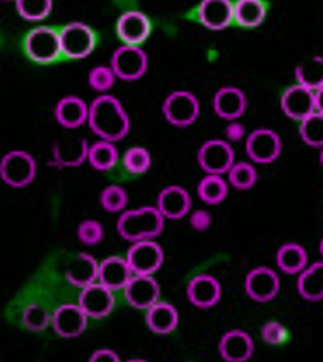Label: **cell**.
I'll use <instances>...</instances> for the list:
<instances>
[{"label": "cell", "mask_w": 323, "mask_h": 362, "mask_svg": "<svg viewBox=\"0 0 323 362\" xmlns=\"http://www.w3.org/2000/svg\"><path fill=\"white\" fill-rule=\"evenodd\" d=\"M298 291L308 302H319L323 299V259L307 266L300 272Z\"/></svg>", "instance_id": "cell-27"}, {"label": "cell", "mask_w": 323, "mask_h": 362, "mask_svg": "<svg viewBox=\"0 0 323 362\" xmlns=\"http://www.w3.org/2000/svg\"><path fill=\"white\" fill-rule=\"evenodd\" d=\"M199 112H201L199 101L196 95L189 90H174L165 98L162 105L165 119L178 129L192 126L198 119Z\"/></svg>", "instance_id": "cell-7"}, {"label": "cell", "mask_w": 323, "mask_h": 362, "mask_svg": "<svg viewBox=\"0 0 323 362\" xmlns=\"http://www.w3.org/2000/svg\"><path fill=\"white\" fill-rule=\"evenodd\" d=\"M117 35L127 45H142L151 35V21L141 11H126L117 21Z\"/></svg>", "instance_id": "cell-17"}, {"label": "cell", "mask_w": 323, "mask_h": 362, "mask_svg": "<svg viewBox=\"0 0 323 362\" xmlns=\"http://www.w3.org/2000/svg\"><path fill=\"white\" fill-rule=\"evenodd\" d=\"M296 83L311 90H317L323 86V58L313 56L295 68Z\"/></svg>", "instance_id": "cell-32"}, {"label": "cell", "mask_w": 323, "mask_h": 362, "mask_svg": "<svg viewBox=\"0 0 323 362\" xmlns=\"http://www.w3.org/2000/svg\"><path fill=\"white\" fill-rule=\"evenodd\" d=\"M315 103H316V112L323 115V86L315 90Z\"/></svg>", "instance_id": "cell-45"}, {"label": "cell", "mask_w": 323, "mask_h": 362, "mask_svg": "<svg viewBox=\"0 0 323 362\" xmlns=\"http://www.w3.org/2000/svg\"><path fill=\"white\" fill-rule=\"evenodd\" d=\"M180 322L177 308L170 302H155L146 310V323L148 329L158 335H168L174 332Z\"/></svg>", "instance_id": "cell-26"}, {"label": "cell", "mask_w": 323, "mask_h": 362, "mask_svg": "<svg viewBox=\"0 0 323 362\" xmlns=\"http://www.w3.org/2000/svg\"><path fill=\"white\" fill-rule=\"evenodd\" d=\"M100 206L109 213H122L127 210L129 206L127 190L118 185H110L105 187L102 194H100Z\"/></svg>", "instance_id": "cell-38"}, {"label": "cell", "mask_w": 323, "mask_h": 362, "mask_svg": "<svg viewBox=\"0 0 323 362\" xmlns=\"http://www.w3.org/2000/svg\"><path fill=\"white\" fill-rule=\"evenodd\" d=\"M88 112L89 105H86L81 97L66 95L54 106L53 115L61 127L76 130L88 122Z\"/></svg>", "instance_id": "cell-24"}, {"label": "cell", "mask_w": 323, "mask_h": 362, "mask_svg": "<svg viewBox=\"0 0 323 362\" xmlns=\"http://www.w3.org/2000/svg\"><path fill=\"white\" fill-rule=\"evenodd\" d=\"M17 13L28 21L46 20L53 9V0H14Z\"/></svg>", "instance_id": "cell-37"}, {"label": "cell", "mask_w": 323, "mask_h": 362, "mask_svg": "<svg viewBox=\"0 0 323 362\" xmlns=\"http://www.w3.org/2000/svg\"><path fill=\"white\" fill-rule=\"evenodd\" d=\"M122 291L130 307L136 310L146 311L160 300V286L154 275H133Z\"/></svg>", "instance_id": "cell-14"}, {"label": "cell", "mask_w": 323, "mask_h": 362, "mask_svg": "<svg viewBox=\"0 0 323 362\" xmlns=\"http://www.w3.org/2000/svg\"><path fill=\"white\" fill-rule=\"evenodd\" d=\"M89 144L85 138L79 136H69L52 146L53 165L59 168H76L88 160Z\"/></svg>", "instance_id": "cell-20"}, {"label": "cell", "mask_w": 323, "mask_h": 362, "mask_svg": "<svg viewBox=\"0 0 323 362\" xmlns=\"http://www.w3.org/2000/svg\"><path fill=\"white\" fill-rule=\"evenodd\" d=\"M280 105L287 118L293 121H303L311 113L316 112L315 90L296 83L284 90Z\"/></svg>", "instance_id": "cell-16"}, {"label": "cell", "mask_w": 323, "mask_h": 362, "mask_svg": "<svg viewBox=\"0 0 323 362\" xmlns=\"http://www.w3.org/2000/svg\"><path fill=\"white\" fill-rule=\"evenodd\" d=\"M254 339L249 334L233 329L221 337L218 350L222 359L227 362H245L254 355Z\"/></svg>", "instance_id": "cell-21"}, {"label": "cell", "mask_w": 323, "mask_h": 362, "mask_svg": "<svg viewBox=\"0 0 323 362\" xmlns=\"http://www.w3.org/2000/svg\"><path fill=\"white\" fill-rule=\"evenodd\" d=\"M153 163L151 154L143 146H131L122 154V166L126 171L133 175H142L150 171Z\"/></svg>", "instance_id": "cell-36"}, {"label": "cell", "mask_w": 323, "mask_h": 362, "mask_svg": "<svg viewBox=\"0 0 323 362\" xmlns=\"http://www.w3.org/2000/svg\"><path fill=\"white\" fill-rule=\"evenodd\" d=\"M126 259L135 275H154L165 262V252L158 242L141 240L131 243Z\"/></svg>", "instance_id": "cell-10"}, {"label": "cell", "mask_w": 323, "mask_h": 362, "mask_svg": "<svg viewBox=\"0 0 323 362\" xmlns=\"http://www.w3.org/2000/svg\"><path fill=\"white\" fill-rule=\"evenodd\" d=\"M91 362H119V356L112 349H98L89 356Z\"/></svg>", "instance_id": "cell-44"}, {"label": "cell", "mask_w": 323, "mask_h": 362, "mask_svg": "<svg viewBox=\"0 0 323 362\" xmlns=\"http://www.w3.org/2000/svg\"><path fill=\"white\" fill-rule=\"evenodd\" d=\"M89 317L81 308L79 303H64L52 313V327L61 338H77L88 327Z\"/></svg>", "instance_id": "cell-11"}, {"label": "cell", "mask_w": 323, "mask_h": 362, "mask_svg": "<svg viewBox=\"0 0 323 362\" xmlns=\"http://www.w3.org/2000/svg\"><path fill=\"white\" fill-rule=\"evenodd\" d=\"M37 177V162L28 151L14 150L0 158V180L9 187L29 186Z\"/></svg>", "instance_id": "cell-4"}, {"label": "cell", "mask_w": 323, "mask_h": 362, "mask_svg": "<svg viewBox=\"0 0 323 362\" xmlns=\"http://www.w3.org/2000/svg\"><path fill=\"white\" fill-rule=\"evenodd\" d=\"M280 278L269 267H255L245 278V291L254 302H269L280 291Z\"/></svg>", "instance_id": "cell-15"}, {"label": "cell", "mask_w": 323, "mask_h": 362, "mask_svg": "<svg viewBox=\"0 0 323 362\" xmlns=\"http://www.w3.org/2000/svg\"><path fill=\"white\" fill-rule=\"evenodd\" d=\"M319 249H320V254H322V258H323V239L320 240V246H319Z\"/></svg>", "instance_id": "cell-47"}, {"label": "cell", "mask_w": 323, "mask_h": 362, "mask_svg": "<svg viewBox=\"0 0 323 362\" xmlns=\"http://www.w3.org/2000/svg\"><path fill=\"white\" fill-rule=\"evenodd\" d=\"M320 153H319V162H320V165H322V168H323V146H322V148L319 150Z\"/></svg>", "instance_id": "cell-46"}, {"label": "cell", "mask_w": 323, "mask_h": 362, "mask_svg": "<svg viewBox=\"0 0 323 362\" xmlns=\"http://www.w3.org/2000/svg\"><path fill=\"white\" fill-rule=\"evenodd\" d=\"M25 53L40 65H49L62 58L59 30L49 26L33 28L25 38Z\"/></svg>", "instance_id": "cell-3"}, {"label": "cell", "mask_w": 323, "mask_h": 362, "mask_svg": "<svg viewBox=\"0 0 323 362\" xmlns=\"http://www.w3.org/2000/svg\"><path fill=\"white\" fill-rule=\"evenodd\" d=\"M21 323L30 332L46 331L52 325V314L42 305L32 302L26 305L23 313H21Z\"/></svg>", "instance_id": "cell-35"}, {"label": "cell", "mask_w": 323, "mask_h": 362, "mask_svg": "<svg viewBox=\"0 0 323 362\" xmlns=\"http://www.w3.org/2000/svg\"><path fill=\"white\" fill-rule=\"evenodd\" d=\"M77 240L85 246H97L105 239L103 225L95 219H85L77 225Z\"/></svg>", "instance_id": "cell-40"}, {"label": "cell", "mask_w": 323, "mask_h": 362, "mask_svg": "<svg viewBox=\"0 0 323 362\" xmlns=\"http://www.w3.org/2000/svg\"><path fill=\"white\" fill-rule=\"evenodd\" d=\"M155 209L165 219L177 221L187 216L192 209V198L182 186H168L160 190L155 201Z\"/></svg>", "instance_id": "cell-18"}, {"label": "cell", "mask_w": 323, "mask_h": 362, "mask_svg": "<svg viewBox=\"0 0 323 362\" xmlns=\"http://www.w3.org/2000/svg\"><path fill=\"white\" fill-rule=\"evenodd\" d=\"M276 266L287 275H299L308 266V255L304 246L286 243L276 252Z\"/></svg>", "instance_id": "cell-30"}, {"label": "cell", "mask_w": 323, "mask_h": 362, "mask_svg": "<svg viewBox=\"0 0 323 362\" xmlns=\"http://www.w3.org/2000/svg\"><path fill=\"white\" fill-rule=\"evenodd\" d=\"M86 124L98 139L115 144L130 132L129 113L117 97L109 94H102L89 105Z\"/></svg>", "instance_id": "cell-1"}, {"label": "cell", "mask_w": 323, "mask_h": 362, "mask_svg": "<svg viewBox=\"0 0 323 362\" xmlns=\"http://www.w3.org/2000/svg\"><path fill=\"white\" fill-rule=\"evenodd\" d=\"M62 56L71 61L88 58L95 50V32L82 21H73L59 30Z\"/></svg>", "instance_id": "cell-5"}, {"label": "cell", "mask_w": 323, "mask_h": 362, "mask_svg": "<svg viewBox=\"0 0 323 362\" xmlns=\"http://www.w3.org/2000/svg\"><path fill=\"white\" fill-rule=\"evenodd\" d=\"M198 198L207 206H218L228 195V181L216 174H206L196 186Z\"/></svg>", "instance_id": "cell-31"}, {"label": "cell", "mask_w": 323, "mask_h": 362, "mask_svg": "<svg viewBox=\"0 0 323 362\" xmlns=\"http://www.w3.org/2000/svg\"><path fill=\"white\" fill-rule=\"evenodd\" d=\"M248 136L247 129H245L243 124L237 119L228 121L225 126V138L228 142H240Z\"/></svg>", "instance_id": "cell-43"}, {"label": "cell", "mask_w": 323, "mask_h": 362, "mask_svg": "<svg viewBox=\"0 0 323 362\" xmlns=\"http://www.w3.org/2000/svg\"><path fill=\"white\" fill-rule=\"evenodd\" d=\"M189 223H191L195 231L206 233L211 226V214L204 209L194 210L189 214Z\"/></svg>", "instance_id": "cell-42"}, {"label": "cell", "mask_w": 323, "mask_h": 362, "mask_svg": "<svg viewBox=\"0 0 323 362\" xmlns=\"http://www.w3.org/2000/svg\"><path fill=\"white\" fill-rule=\"evenodd\" d=\"M186 296L194 307L209 310L221 300L222 288L219 281L207 274L196 275L191 281H189L186 288Z\"/></svg>", "instance_id": "cell-19"}, {"label": "cell", "mask_w": 323, "mask_h": 362, "mask_svg": "<svg viewBox=\"0 0 323 362\" xmlns=\"http://www.w3.org/2000/svg\"><path fill=\"white\" fill-rule=\"evenodd\" d=\"M117 82V76L110 65H97L88 74V85L95 93L107 94L114 88Z\"/></svg>", "instance_id": "cell-39"}, {"label": "cell", "mask_w": 323, "mask_h": 362, "mask_svg": "<svg viewBox=\"0 0 323 362\" xmlns=\"http://www.w3.org/2000/svg\"><path fill=\"white\" fill-rule=\"evenodd\" d=\"M93 169L100 173L110 171L119 162V153L115 142L98 139L97 142L89 145L88 150V160Z\"/></svg>", "instance_id": "cell-29"}, {"label": "cell", "mask_w": 323, "mask_h": 362, "mask_svg": "<svg viewBox=\"0 0 323 362\" xmlns=\"http://www.w3.org/2000/svg\"><path fill=\"white\" fill-rule=\"evenodd\" d=\"M65 279L76 288H85L98 281V262L89 254H77L65 269Z\"/></svg>", "instance_id": "cell-25"}, {"label": "cell", "mask_w": 323, "mask_h": 362, "mask_svg": "<svg viewBox=\"0 0 323 362\" xmlns=\"http://www.w3.org/2000/svg\"><path fill=\"white\" fill-rule=\"evenodd\" d=\"M248 107L247 95L236 86H224L216 90L213 97V110L225 121L239 119Z\"/></svg>", "instance_id": "cell-22"}, {"label": "cell", "mask_w": 323, "mask_h": 362, "mask_svg": "<svg viewBox=\"0 0 323 362\" xmlns=\"http://www.w3.org/2000/svg\"><path fill=\"white\" fill-rule=\"evenodd\" d=\"M267 16L264 0H236L235 23L245 29H254L263 25Z\"/></svg>", "instance_id": "cell-28"}, {"label": "cell", "mask_w": 323, "mask_h": 362, "mask_svg": "<svg viewBox=\"0 0 323 362\" xmlns=\"http://www.w3.org/2000/svg\"><path fill=\"white\" fill-rule=\"evenodd\" d=\"M133 275L126 257L112 255L98 263V282L114 291L124 290Z\"/></svg>", "instance_id": "cell-23"}, {"label": "cell", "mask_w": 323, "mask_h": 362, "mask_svg": "<svg viewBox=\"0 0 323 362\" xmlns=\"http://www.w3.org/2000/svg\"><path fill=\"white\" fill-rule=\"evenodd\" d=\"M259 180V173L251 162H235L227 173L228 185L237 190H249Z\"/></svg>", "instance_id": "cell-33"}, {"label": "cell", "mask_w": 323, "mask_h": 362, "mask_svg": "<svg viewBox=\"0 0 323 362\" xmlns=\"http://www.w3.org/2000/svg\"><path fill=\"white\" fill-rule=\"evenodd\" d=\"M299 134L303 142L311 148L320 150L323 146V115L319 112L311 113L299 121Z\"/></svg>", "instance_id": "cell-34"}, {"label": "cell", "mask_w": 323, "mask_h": 362, "mask_svg": "<svg viewBox=\"0 0 323 362\" xmlns=\"http://www.w3.org/2000/svg\"><path fill=\"white\" fill-rule=\"evenodd\" d=\"M109 65L119 81L135 82L146 76L148 70V56L141 49V45L122 44L110 56Z\"/></svg>", "instance_id": "cell-6"}, {"label": "cell", "mask_w": 323, "mask_h": 362, "mask_svg": "<svg viewBox=\"0 0 323 362\" xmlns=\"http://www.w3.org/2000/svg\"><path fill=\"white\" fill-rule=\"evenodd\" d=\"M260 335H262V339L264 343L271 344V346H280V344L286 343L288 332L283 323L271 320V322H266L262 326Z\"/></svg>", "instance_id": "cell-41"}, {"label": "cell", "mask_w": 323, "mask_h": 362, "mask_svg": "<svg viewBox=\"0 0 323 362\" xmlns=\"http://www.w3.org/2000/svg\"><path fill=\"white\" fill-rule=\"evenodd\" d=\"M235 150L228 141L224 139H210L206 141L196 153V160L199 168L206 174L224 175L228 169L236 162Z\"/></svg>", "instance_id": "cell-8"}, {"label": "cell", "mask_w": 323, "mask_h": 362, "mask_svg": "<svg viewBox=\"0 0 323 362\" xmlns=\"http://www.w3.org/2000/svg\"><path fill=\"white\" fill-rule=\"evenodd\" d=\"M165 221L166 219L155 207L124 210L118 218L117 230L122 239L130 243L154 240L155 237L162 234Z\"/></svg>", "instance_id": "cell-2"}, {"label": "cell", "mask_w": 323, "mask_h": 362, "mask_svg": "<svg viewBox=\"0 0 323 362\" xmlns=\"http://www.w3.org/2000/svg\"><path fill=\"white\" fill-rule=\"evenodd\" d=\"M114 293V290L107 288L97 281L94 284L81 290L77 303L81 305V308L85 311L89 319H105L115 308Z\"/></svg>", "instance_id": "cell-12"}, {"label": "cell", "mask_w": 323, "mask_h": 362, "mask_svg": "<svg viewBox=\"0 0 323 362\" xmlns=\"http://www.w3.org/2000/svg\"><path fill=\"white\" fill-rule=\"evenodd\" d=\"M245 150L252 163H274L283 151L280 134L271 129H257L247 136Z\"/></svg>", "instance_id": "cell-9"}, {"label": "cell", "mask_w": 323, "mask_h": 362, "mask_svg": "<svg viewBox=\"0 0 323 362\" xmlns=\"http://www.w3.org/2000/svg\"><path fill=\"white\" fill-rule=\"evenodd\" d=\"M196 18L209 30H224L235 23L233 0H201L196 8Z\"/></svg>", "instance_id": "cell-13"}]
</instances>
